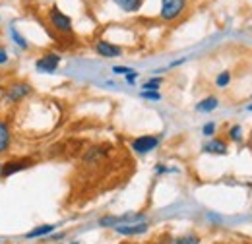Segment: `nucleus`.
Segmentation results:
<instances>
[{
	"instance_id": "1",
	"label": "nucleus",
	"mask_w": 252,
	"mask_h": 244,
	"mask_svg": "<svg viewBox=\"0 0 252 244\" xmlns=\"http://www.w3.org/2000/svg\"><path fill=\"white\" fill-rule=\"evenodd\" d=\"M187 8V0H161V18L165 22L177 20Z\"/></svg>"
},
{
	"instance_id": "2",
	"label": "nucleus",
	"mask_w": 252,
	"mask_h": 244,
	"mask_svg": "<svg viewBox=\"0 0 252 244\" xmlns=\"http://www.w3.org/2000/svg\"><path fill=\"white\" fill-rule=\"evenodd\" d=\"M49 22H51L53 30L59 33H72V20L66 14H63L59 8L49 10Z\"/></svg>"
},
{
	"instance_id": "3",
	"label": "nucleus",
	"mask_w": 252,
	"mask_h": 244,
	"mask_svg": "<svg viewBox=\"0 0 252 244\" xmlns=\"http://www.w3.org/2000/svg\"><path fill=\"white\" fill-rule=\"evenodd\" d=\"M32 93V86L26 82H14L6 88V101L10 103H20L22 99H26Z\"/></svg>"
},
{
	"instance_id": "4",
	"label": "nucleus",
	"mask_w": 252,
	"mask_h": 244,
	"mask_svg": "<svg viewBox=\"0 0 252 244\" xmlns=\"http://www.w3.org/2000/svg\"><path fill=\"white\" fill-rule=\"evenodd\" d=\"M159 146L158 136H140L132 142V152H136L138 155H146V153L154 152Z\"/></svg>"
},
{
	"instance_id": "5",
	"label": "nucleus",
	"mask_w": 252,
	"mask_h": 244,
	"mask_svg": "<svg viewBox=\"0 0 252 244\" xmlns=\"http://www.w3.org/2000/svg\"><path fill=\"white\" fill-rule=\"evenodd\" d=\"M32 165V159H14V161H8V163H4L0 167V175L6 179V177H12V175H16V173H20L24 169H30Z\"/></svg>"
},
{
	"instance_id": "6",
	"label": "nucleus",
	"mask_w": 252,
	"mask_h": 244,
	"mask_svg": "<svg viewBox=\"0 0 252 244\" xmlns=\"http://www.w3.org/2000/svg\"><path fill=\"white\" fill-rule=\"evenodd\" d=\"M61 61H63V59H61L59 55H55V53H49V55L41 57L39 61L35 62V68H37L39 72H45V74H53V72L59 68Z\"/></svg>"
},
{
	"instance_id": "7",
	"label": "nucleus",
	"mask_w": 252,
	"mask_h": 244,
	"mask_svg": "<svg viewBox=\"0 0 252 244\" xmlns=\"http://www.w3.org/2000/svg\"><path fill=\"white\" fill-rule=\"evenodd\" d=\"M115 231L119 235H125V237H134V235H142L148 231V223L140 221V223H125V225H117Z\"/></svg>"
},
{
	"instance_id": "8",
	"label": "nucleus",
	"mask_w": 252,
	"mask_h": 244,
	"mask_svg": "<svg viewBox=\"0 0 252 244\" xmlns=\"http://www.w3.org/2000/svg\"><path fill=\"white\" fill-rule=\"evenodd\" d=\"M95 51L105 59H113V57H121L123 55V49L113 45V43H109V41H97L95 43Z\"/></svg>"
},
{
	"instance_id": "9",
	"label": "nucleus",
	"mask_w": 252,
	"mask_h": 244,
	"mask_svg": "<svg viewBox=\"0 0 252 244\" xmlns=\"http://www.w3.org/2000/svg\"><path fill=\"white\" fill-rule=\"evenodd\" d=\"M12 146V130L8 126V122L0 119V155L6 153Z\"/></svg>"
},
{
	"instance_id": "10",
	"label": "nucleus",
	"mask_w": 252,
	"mask_h": 244,
	"mask_svg": "<svg viewBox=\"0 0 252 244\" xmlns=\"http://www.w3.org/2000/svg\"><path fill=\"white\" fill-rule=\"evenodd\" d=\"M218 105H220L218 97H206V99H202V101L196 105V111H198V113H212V111L218 109Z\"/></svg>"
},
{
	"instance_id": "11",
	"label": "nucleus",
	"mask_w": 252,
	"mask_h": 244,
	"mask_svg": "<svg viewBox=\"0 0 252 244\" xmlns=\"http://www.w3.org/2000/svg\"><path fill=\"white\" fill-rule=\"evenodd\" d=\"M204 152L206 153H218V155H223V153H227V144L223 142V140H210L206 146H204Z\"/></svg>"
},
{
	"instance_id": "12",
	"label": "nucleus",
	"mask_w": 252,
	"mask_h": 244,
	"mask_svg": "<svg viewBox=\"0 0 252 244\" xmlns=\"http://www.w3.org/2000/svg\"><path fill=\"white\" fill-rule=\"evenodd\" d=\"M55 229H57L55 225H39V227H35L33 231H30V233L26 235V239H41V237H47V235H51Z\"/></svg>"
},
{
	"instance_id": "13",
	"label": "nucleus",
	"mask_w": 252,
	"mask_h": 244,
	"mask_svg": "<svg viewBox=\"0 0 252 244\" xmlns=\"http://www.w3.org/2000/svg\"><path fill=\"white\" fill-rule=\"evenodd\" d=\"M119 8H123L125 12H138L142 8V2L144 0H113Z\"/></svg>"
},
{
	"instance_id": "14",
	"label": "nucleus",
	"mask_w": 252,
	"mask_h": 244,
	"mask_svg": "<svg viewBox=\"0 0 252 244\" xmlns=\"http://www.w3.org/2000/svg\"><path fill=\"white\" fill-rule=\"evenodd\" d=\"M10 35H12V39H14V43H16L18 47H22L24 51H28V49H30L28 39H26V37H22V35L18 33V30H16V28H10Z\"/></svg>"
},
{
	"instance_id": "15",
	"label": "nucleus",
	"mask_w": 252,
	"mask_h": 244,
	"mask_svg": "<svg viewBox=\"0 0 252 244\" xmlns=\"http://www.w3.org/2000/svg\"><path fill=\"white\" fill-rule=\"evenodd\" d=\"M159 86H161V78H152V80H148L146 84H144V92H158Z\"/></svg>"
},
{
	"instance_id": "16",
	"label": "nucleus",
	"mask_w": 252,
	"mask_h": 244,
	"mask_svg": "<svg viewBox=\"0 0 252 244\" xmlns=\"http://www.w3.org/2000/svg\"><path fill=\"white\" fill-rule=\"evenodd\" d=\"M173 244H200V239L194 237V235H187V237H181V239L173 241Z\"/></svg>"
},
{
	"instance_id": "17",
	"label": "nucleus",
	"mask_w": 252,
	"mask_h": 244,
	"mask_svg": "<svg viewBox=\"0 0 252 244\" xmlns=\"http://www.w3.org/2000/svg\"><path fill=\"white\" fill-rule=\"evenodd\" d=\"M229 138H231L233 142H241V140H243V128H241V126H233V128L229 130Z\"/></svg>"
},
{
	"instance_id": "18",
	"label": "nucleus",
	"mask_w": 252,
	"mask_h": 244,
	"mask_svg": "<svg viewBox=\"0 0 252 244\" xmlns=\"http://www.w3.org/2000/svg\"><path fill=\"white\" fill-rule=\"evenodd\" d=\"M229 82H231V74H229V72H223V74H220V76H218V80H216L218 88H225Z\"/></svg>"
},
{
	"instance_id": "19",
	"label": "nucleus",
	"mask_w": 252,
	"mask_h": 244,
	"mask_svg": "<svg viewBox=\"0 0 252 244\" xmlns=\"http://www.w3.org/2000/svg\"><path fill=\"white\" fill-rule=\"evenodd\" d=\"M140 97H144V99H150V101H159V99H161L159 92H142V93H140Z\"/></svg>"
},
{
	"instance_id": "20",
	"label": "nucleus",
	"mask_w": 252,
	"mask_h": 244,
	"mask_svg": "<svg viewBox=\"0 0 252 244\" xmlns=\"http://www.w3.org/2000/svg\"><path fill=\"white\" fill-rule=\"evenodd\" d=\"M202 132H204V136H214V132H216V124H214V122H208V124L202 128Z\"/></svg>"
},
{
	"instance_id": "21",
	"label": "nucleus",
	"mask_w": 252,
	"mask_h": 244,
	"mask_svg": "<svg viewBox=\"0 0 252 244\" xmlns=\"http://www.w3.org/2000/svg\"><path fill=\"white\" fill-rule=\"evenodd\" d=\"M113 72H115V74H130V72H132V68H126V66H115V68H113Z\"/></svg>"
},
{
	"instance_id": "22",
	"label": "nucleus",
	"mask_w": 252,
	"mask_h": 244,
	"mask_svg": "<svg viewBox=\"0 0 252 244\" xmlns=\"http://www.w3.org/2000/svg\"><path fill=\"white\" fill-rule=\"evenodd\" d=\"M136 78H138V72H136V70H132L130 74H126V82H128V84H134Z\"/></svg>"
},
{
	"instance_id": "23",
	"label": "nucleus",
	"mask_w": 252,
	"mask_h": 244,
	"mask_svg": "<svg viewBox=\"0 0 252 244\" xmlns=\"http://www.w3.org/2000/svg\"><path fill=\"white\" fill-rule=\"evenodd\" d=\"M8 62V53L6 49H0V64H6Z\"/></svg>"
},
{
	"instance_id": "24",
	"label": "nucleus",
	"mask_w": 252,
	"mask_h": 244,
	"mask_svg": "<svg viewBox=\"0 0 252 244\" xmlns=\"http://www.w3.org/2000/svg\"><path fill=\"white\" fill-rule=\"evenodd\" d=\"M247 109H249V111H252V105H249V107H247Z\"/></svg>"
},
{
	"instance_id": "25",
	"label": "nucleus",
	"mask_w": 252,
	"mask_h": 244,
	"mask_svg": "<svg viewBox=\"0 0 252 244\" xmlns=\"http://www.w3.org/2000/svg\"><path fill=\"white\" fill-rule=\"evenodd\" d=\"M0 167H2V165H0Z\"/></svg>"
},
{
	"instance_id": "26",
	"label": "nucleus",
	"mask_w": 252,
	"mask_h": 244,
	"mask_svg": "<svg viewBox=\"0 0 252 244\" xmlns=\"http://www.w3.org/2000/svg\"><path fill=\"white\" fill-rule=\"evenodd\" d=\"M251 136H252V134H251Z\"/></svg>"
}]
</instances>
